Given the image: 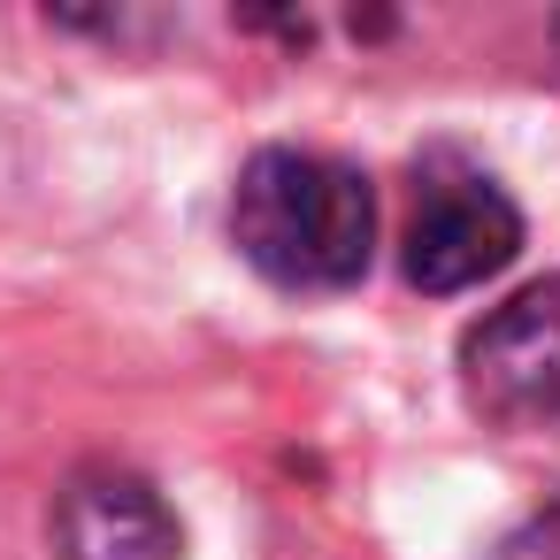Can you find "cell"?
Returning <instances> with one entry per match:
<instances>
[{
    "label": "cell",
    "mask_w": 560,
    "mask_h": 560,
    "mask_svg": "<svg viewBox=\"0 0 560 560\" xmlns=\"http://www.w3.org/2000/svg\"><path fill=\"white\" fill-rule=\"evenodd\" d=\"M522 246V208L499 192L491 170H476L468 154L438 147L415 162V208H407V238H399V269L415 292H468L483 277H499Z\"/></svg>",
    "instance_id": "obj_2"
},
{
    "label": "cell",
    "mask_w": 560,
    "mask_h": 560,
    "mask_svg": "<svg viewBox=\"0 0 560 560\" xmlns=\"http://www.w3.org/2000/svg\"><path fill=\"white\" fill-rule=\"evenodd\" d=\"M231 238L284 292H346L376 254V192L338 154L261 147L238 170Z\"/></svg>",
    "instance_id": "obj_1"
},
{
    "label": "cell",
    "mask_w": 560,
    "mask_h": 560,
    "mask_svg": "<svg viewBox=\"0 0 560 560\" xmlns=\"http://www.w3.org/2000/svg\"><path fill=\"white\" fill-rule=\"evenodd\" d=\"M460 384L491 422L560 415V277L522 284L460 338Z\"/></svg>",
    "instance_id": "obj_3"
},
{
    "label": "cell",
    "mask_w": 560,
    "mask_h": 560,
    "mask_svg": "<svg viewBox=\"0 0 560 560\" xmlns=\"http://www.w3.org/2000/svg\"><path fill=\"white\" fill-rule=\"evenodd\" d=\"M499 560H560V499H552L545 514H529V522L499 545Z\"/></svg>",
    "instance_id": "obj_5"
},
{
    "label": "cell",
    "mask_w": 560,
    "mask_h": 560,
    "mask_svg": "<svg viewBox=\"0 0 560 560\" xmlns=\"http://www.w3.org/2000/svg\"><path fill=\"white\" fill-rule=\"evenodd\" d=\"M552 39H560V24H552Z\"/></svg>",
    "instance_id": "obj_6"
},
{
    "label": "cell",
    "mask_w": 560,
    "mask_h": 560,
    "mask_svg": "<svg viewBox=\"0 0 560 560\" xmlns=\"http://www.w3.org/2000/svg\"><path fill=\"white\" fill-rule=\"evenodd\" d=\"M55 560H185V522L154 476L93 460L55 491Z\"/></svg>",
    "instance_id": "obj_4"
}]
</instances>
